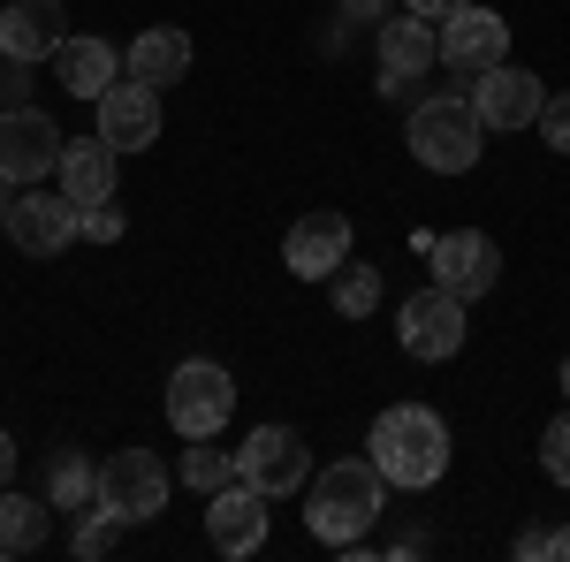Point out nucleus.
I'll return each instance as SVG.
<instances>
[{
	"instance_id": "nucleus-3",
	"label": "nucleus",
	"mask_w": 570,
	"mask_h": 562,
	"mask_svg": "<svg viewBox=\"0 0 570 562\" xmlns=\"http://www.w3.org/2000/svg\"><path fill=\"white\" fill-rule=\"evenodd\" d=\"M411 160L426 175H472L480 168V145H487V122L472 107V91H441V99H419L411 107Z\"/></svg>"
},
{
	"instance_id": "nucleus-9",
	"label": "nucleus",
	"mask_w": 570,
	"mask_h": 562,
	"mask_svg": "<svg viewBox=\"0 0 570 562\" xmlns=\"http://www.w3.org/2000/svg\"><path fill=\"white\" fill-rule=\"evenodd\" d=\"M61 145L69 137L53 130V115H39V107H0V183L31 190L39 175L61 168Z\"/></svg>"
},
{
	"instance_id": "nucleus-17",
	"label": "nucleus",
	"mask_w": 570,
	"mask_h": 562,
	"mask_svg": "<svg viewBox=\"0 0 570 562\" xmlns=\"http://www.w3.org/2000/svg\"><path fill=\"white\" fill-rule=\"evenodd\" d=\"M351 259V214H305L297 228H289V244H282V266L297 274V282H327L335 266Z\"/></svg>"
},
{
	"instance_id": "nucleus-29",
	"label": "nucleus",
	"mask_w": 570,
	"mask_h": 562,
	"mask_svg": "<svg viewBox=\"0 0 570 562\" xmlns=\"http://www.w3.org/2000/svg\"><path fill=\"white\" fill-rule=\"evenodd\" d=\"M0 107H23V61L0 69Z\"/></svg>"
},
{
	"instance_id": "nucleus-4",
	"label": "nucleus",
	"mask_w": 570,
	"mask_h": 562,
	"mask_svg": "<svg viewBox=\"0 0 570 562\" xmlns=\"http://www.w3.org/2000/svg\"><path fill=\"white\" fill-rule=\"evenodd\" d=\"M236 418V381H228V365L214 357H183L176 373H168V426L183 441H206Z\"/></svg>"
},
{
	"instance_id": "nucleus-10",
	"label": "nucleus",
	"mask_w": 570,
	"mask_h": 562,
	"mask_svg": "<svg viewBox=\"0 0 570 562\" xmlns=\"http://www.w3.org/2000/svg\"><path fill=\"white\" fill-rule=\"evenodd\" d=\"M441 61H449L456 77H480L494 61H510V16H494L487 0L449 8V16H441Z\"/></svg>"
},
{
	"instance_id": "nucleus-33",
	"label": "nucleus",
	"mask_w": 570,
	"mask_h": 562,
	"mask_svg": "<svg viewBox=\"0 0 570 562\" xmlns=\"http://www.w3.org/2000/svg\"><path fill=\"white\" fill-rule=\"evenodd\" d=\"M548 555H563V562H570V524H563V532H548Z\"/></svg>"
},
{
	"instance_id": "nucleus-28",
	"label": "nucleus",
	"mask_w": 570,
	"mask_h": 562,
	"mask_svg": "<svg viewBox=\"0 0 570 562\" xmlns=\"http://www.w3.org/2000/svg\"><path fill=\"white\" fill-rule=\"evenodd\" d=\"M85 236H91V244H122V214H115V198H107V206H85Z\"/></svg>"
},
{
	"instance_id": "nucleus-27",
	"label": "nucleus",
	"mask_w": 570,
	"mask_h": 562,
	"mask_svg": "<svg viewBox=\"0 0 570 562\" xmlns=\"http://www.w3.org/2000/svg\"><path fill=\"white\" fill-rule=\"evenodd\" d=\"M540 137H548L556 152H570V91H563V99H548V107H540Z\"/></svg>"
},
{
	"instance_id": "nucleus-32",
	"label": "nucleus",
	"mask_w": 570,
	"mask_h": 562,
	"mask_svg": "<svg viewBox=\"0 0 570 562\" xmlns=\"http://www.w3.org/2000/svg\"><path fill=\"white\" fill-rule=\"evenodd\" d=\"M8 479H16V441L0 433V486H8Z\"/></svg>"
},
{
	"instance_id": "nucleus-6",
	"label": "nucleus",
	"mask_w": 570,
	"mask_h": 562,
	"mask_svg": "<svg viewBox=\"0 0 570 562\" xmlns=\"http://www.w3.org/2000/svg\"><path fill=\"white\" fill-rule=\"evenodd\" d=\"M236 479H244V486H259L266 502H282V494L312 486L305 433H297V426H252V433H244V448H236Z\"/></svg>"
},
{
	"instance_id": "nucleus-24",
	"label": "nucleus",
	"mask_w": 570,
	"mask_h": 562,
	"mask_svg": "<svg viewBox=\"0 0 570 562\" xmlns=\"http://www.w3.org/2000/svg\"><path fill=\"white\" fill-rule=\"evenodd\" d=\"M183 479H190L198 494H220V486L236 479V448H214V433L190 441V448H183Z\"/></svg>"
},
{
	"instance_id": "nucleus-11",
	"label": "nucleus",
	"mask_w": 570,
	"mask_h": 562,
	"mask_svg": "<svg viewBox=\"0 0 570 562\" xmlns=\"http://www.w3.org/2000/svg\"><path fill=\"white\" fill-rule=\"evenodd\" d=\"M434 282L449 289V297H487L494 282H502V244L487 236V228H449V236H434Z\"/></svg>"
},
{
	"instance_id": "nucleus-19",
	"label": "nucleus",
	"mask_w": 570,
	"mask_h": 562,
	"mask_svg": "<svg viewBox=\"0 0 570 562\" xmlns=\"http://www.w3.org/2000/svg\"><path fill=\"white\" fill-rule=\"evenodd\" d=\"M122 69H130L137 85L168 91V85H183V77H190V39H183L176 23H153V31H137V39H130Z\"/></svg>"
},
{
	"instance_id": "nucleus-1",
	"label": "nucleus",
	"mask_w": 570,
	"mask_h": 562,
	"mask_svg": "<svg viewBox=\"0 0 570 562\" xmlns=\"http://www.w3.org/2000/svg\"><path fill=\"white\" fill-rule=\"evenodd\" d=\"M365 448H373L381 479L403 486V494H426V486L449 479V418L426 411V403H389L365 433Z\"/></svg>"
},
{
	"instance_id": "nucleus-2",
	"label": "nucleus",
	"mask_w": 570,
	"mask_h": 562,
	"mask_svg": "<svg viewBox=\"0 0 570 562\" xmlns=\"http://www.w3.org/2000/svg\"><path fill=\"white\" fill-rule=\"evenodd\" d=\"M389 510V479L373 456H335L327 472L312 479V502H305V532L320 548H357Z\"/></svg>"
},
{
	"instance_id": "nucleus-15",
	"label": "nucleus",
	"mask_w": 570,
	"mask_h": 562,
	"mask_svg": "<svg viewBox=\"0 0 570 562\" xmlns=\"http://www.w3.org/2000/svg\"><path fill=\"white\" fill-rule=\"evenodd\" d=\"M206 540H214V555H259L266 548V494L259 486L228 479L220 494H206Z\"/></svg>"
},
{
	"instance_id": "nucleus-22",
	"label": "nucleus",
	"mask_w": 570,
	"mask_h": 562,
	"mask_svg": "<svg viewBox=\"0 0 570 562\" xmlns=\"http://www.w3.org/2000/svg\"><path fill=\"white\" fill-rule=\"evenodd\" d=\"M46 502H53V510H85V502H99V464H85L77 448H61V456L46 464Z\"/></svg>"
},
{
	"instance_id": "nucleus-30",
	"label": "nucleus",
	"mask_w": 570,
	"mask_h": 562,
	"mask_svg": "<svg viewBox=\"0 0 570 562\" xmlns=\"http://www.w3.org/2000/svg\"><path fill=\"white\" fill-rule=\"evenodd\" d=\"M351 23H389V0H343Z\"/></svg>"
},
{
	"instance_id": "nucleus-23",
	"label": "nucleus",
	"mask_w": 570,
	"mask_h": 562,
	"mask_svg": "<svg viewBox=\"0 0 570 562\" xmlns=\"http://www.w3.org/2000/svg\"><path fill=\"white\" fill-rule=\"evenodd\" d=\"M327 297H335V312H343V319H373V304H381V266L343 259L335 274H327Z\"/></svg>"
},
{
	"instance_id": "nucleus-16",
	"label": "nucleus",
	"mask_w": 570,
	"mask_h": 562,
	"mask_svg": "<svg viewBox=\"0 0 570 562\" xmlns=\"http://www.w3.org/2000/svg\"><path fill=\"white\" fill-rule=\"evenodd\" d=\"M99 137H107L115 152L160 145V91L137 85V77H115V85L99 91Z\"/></svg>"
},
{
	"instance_id": "nucleus-18",
	"label": "nucleus",
	"mask_w": 570,
	"mask_h": 562,
	"mask_svg": "<svg viewBox=\"0 0 570 562\" xmlns=\"http://www.w3.org/2000/svg\"><path fill=\"white\" fill-rule=\"evenodd\" d=\"M53 175H61V190H69L77 206H107V198H115V145H107L99 130H91V137H69Z\"/></svg>"
},
{
	"instance_id": "nucleus-31",
	"label": "nucleus",
	"mask_w": 570,
	"mask_h": 562,
	"mask_svg": "<svg viewBox=\"0 0 570 562\" xmlns=\"http://www.w3.org/2000/svg\"><path fill=\"white\" fill-rule=\"evenodd\" d=\"M403 8H411V16H434V23H441V16H449V8H464V0H403Z\"/></svg>"
},
{
	"instance_id": "nucleus-20",
	"label": "nucleus",
	"mask_w": 570,
	"mask_h": 562,
	"mask_svg": "<svg viewBox=\"0 0 570 562\" xmlns=\"http://www.w3.org/2000/svg\"><path fill=\"white\" fill-rule=\"evenodd\" d=\"M53 77H61L69 99H91V107H99V91L122 77V53H115L107 39H69L61 53H53Z\"/></svg>"
},
{
	"instance_id": "nucleus-35",
	"label": "nucleus",
	"mask_w": 570,
	"mask_h": 562,
	"mask_svg": "<svg viewBox=\"0 0 570 562\" xmlns=\"http://www.w3.org/2000/svg\"><path fill=\"white\" fill-rule=\"evenodd\" d=\"M563 395H570V357H563Z\"/></svg>"
},
{
	"instance_id": "nucleus-14",
	"label": "nucleus",
	"mask_w": 570,
	"mask_h": 562,
	"mask_svg": "<svg viewBox=\"0 0 570 562\" xmlns=\"http://www.w3.org/2000/svg\"><path fill=\"white\" fill-rule=\"evenodd\" d=\"M69 46V8L61 0H8L0 8V61H53Z\"/></svg>"
},
{
	"instance_id": "nucleus-26",
	"label": "nucleus",
	"mask_w": 570,
	"mask_h": 562,
	"mask_svg": "<svg viewBox=\"0 0 570 562\" xmlns=\"http://www.w3.org/2000/svg\"><path fill=\"white\" fill-rule=\"evenodd\" d=\"M540 472L556 479V486H570V411L548 418V433H540Z\"/></svg>"
},
{
	"instance_id": "nucleus-12",
	"label": "nucleus",
	"mask_w": 570,
	"mask_h": 562,
	"mask_svg": "<svg viewBox=\"0 0 570 562\" xmlns=\"http://www.w3.org/2000/svg\"><path fill=\"white\" fill-rule=\"evenodd\" d=\"M472 107H480L487 130H532V122H540V107H548V91H540V77H532V69L494 61V69H480V77H472Z\"/></svg>"
},
{
	"instance_id": "nucleus-8",
	"label": "nucleus",
	"mask_w": 570,
	"mask_h": 562,
	"mask_svg": "<svg viewBox=\"0 0 570 562\" xmlns=\"http://www.w3.org/2000/svg\"><path fill=\"white\" fill-rule=\"evenodd\" d=\"M99 502L122 524H153L168 510V472H160V456H153V448H115V456L99 464Z\"/></svg>"
},
{
	"instance_id": "nucleus-34",
	"label": "nucleus",
	"mask_w": 570,
	"mask_h": 562,
	"mask_svg": "<svg viewBox=\"0 0 570 562\" xmlns=\"http://www.w3.org/2000/svg\"><path fill=\"white\" fill-rule=\"evenodd\" d=\"M8 206H16V183H0V228H8Z\"/></svg>"
},
{
	"instance_id": "nucleus-7",
	"label": "nucleus",
	"mask_w": 570,
	"mask_h": 562,
	"mask_svg": "<svg viewBox=\"0 0 570 562\" xmlns=\"http://www.w3.org/2000/svg\"><path fill=\"white\" fill-rule=\"evenodd\" d=\"M395 335H403V349H411L419 365H449V357L464 349V297H449L441 282L411 289L403 312H395Z\"/></svg>"
},
{
	"instance_id": "nucleus-25",
	"label": "nucleus",
	"mask_w": 570,
	"mask_h": 562,
	"mask_svg": "<svg viewBox=\"0 0 570 562\" xmlns=\"http://www.w3.org/2000/svg\"><path fill=\"white\" fill-rule=\"evenodd\" d=\"M115 540H122V517H115L107 502H91V510H77V540H69V548H77L85 562L115 555Z\"/></svg>"
},
{
	"instance_id": "nucleus-13",
	"label": "nucleus",
	"mask_w": 570,
	"mask_h": 562,
	"mask_svg": "<svg viewBox=\"0 0 570 562\" xmlns=\"http://www.w3.org/2000/svg\"><path fill=\"white\" fill-rule=\"evenodd\" d=\"M434 61H441L434 16H411V8H403V16H389V23H381V91H389V99H403V91L419 85Z\"/></svg>"
},
{
	"instance_id": "nucleus-5",
	"label": "nucleus",
	"mask_w": 570,
	"mask_h": 562,
	"mask_svg": "<svg viewBox=\"0 0 570 562\" xmlns=\"http://www.w3.org/2000/svg\"><path fill=\"white\" fill-rule=\"evenodd\" d=\"M77 228H85V206L69 198V190H16V206H8V244L23 252V259H61L69 244H77Z\"/></svg>"
},
{
	"instance_id": "nucleus-21",
	"label": "nucleus",
	"mask_w": 570,
	"mask_h": 562,
	"mask_svg": "<svg viewBox=\"0 0 570 562\" xmlns=\"http://www.w3.org/2000/svg\"><path fill=\"white\" fill-rule=\"evenodd\" d=\"M53 502H31V494H8L0 486V555H39L53 517H46Z\"/></svg>"
}]
</instances>
